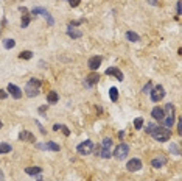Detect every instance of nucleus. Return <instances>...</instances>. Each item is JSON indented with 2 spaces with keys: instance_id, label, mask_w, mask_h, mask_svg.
Here are the masks:
<instances>
[{
  "instance_id": "f257e3e1",
  "label": "nucleus",
  "mask_w": 182,
  "mask_h": 181,
  "mask_svg": "<svg viewBox=\"0 0 182 181\" xmlns=\"http://www.w3.org/2000/svg\"><path fill=\"white\" fill-rule=\"evenodd\" d=\"M151 136H153L157 142H167V140L171 137V131H170V128H167V127H157V125H156V128L151 131Z\"/></svg>"
},
{
  "instance_id": "f03ea898",
  "label": "nucleus",
  "mask_w": 182,
  "mask_h": 181,
  "mask_svg": "<svg viewBox=\"0 0 182 181\" xmlns=\"http://www.w3.org/2000/svg\"><path fill=\"white\" fill-rule=\"evenodd\" d=\"M39 90H41V81H39L38 78H31V80H28V83L25 85V94H27V97H30V98L39 95Z\"/></svg>"
},
{
  "instance_id": "7ed1b4c3",
  "label": "nucleus",
  "mask_w": 182,
  "mask_h": 181,
  "mask_svg": "<svg viewBox=\"0 0 182 181\" xmlns=\"http://www.w3.org/2000/svg\"><path fill=\"white\" fill-rule=\"evenodd\" d=\"M93 142L92 140H84V142H81L78 147H76V150H78V153L81 155V156H87V155H91L92 151H93Z\"/></svg>"
},
{
  "instance_id": "20e7f679",
  "label": "nucleus",
  "mask_w": 182,
  "mask_h": 181,
  "mask_svg": "<svg viewBox=\"0 0 182 181\" xmlns=\"http://www.w3.org/2000/svg\"><path fill=\"white\" fill-rule=\"evenodd\" d=\"M128 153H129V145L125 144V142H122V144L114 150V156H115L118 161H123V159L128 156Z\"/></svg>"
},
{
  "instance_id": "39448f33",
  "label": "nucleus",
  "mask_w": 182,
  "mask_h": 181,
  "mask_svg": "<svg viewBox=\"0 0 182 181\" xmlns=\"http://www.w3.org/2000/svg\"><path fill=\"white\" fill-rule=\"evenodd\" d=\"M149 94H151V100L154 103H157V101H160L165 97V89H164L162 85H157V86H154L153 89L149 90Z\"/></svg>"
},
{
  "instance_id": "423d86ee",
  "label": "nucleus",
  "mask_w": 182,
  "mask_h": 181,
  "mask_svg": "<svg viewBox=\"0 0 182 181\" xmlns=\"http://www.w3.org/2000/svg\"><path fill=\"white\" fill-rule=\"evenodd\" d=\"M111 147H112V139H109V137H104L103 139V144H101V151H100V156L101 158H104V159H107V158H111Z\"/></svg>"
},
{
  "instance_id": "0eeeda50",
  "label": "nucleus",
  "mask_w": 182,
  "mask_h": 181,
  "mask_svg": "<svg viewBox=\"0 0 182 181\" xmlns=\"http://www.w3.org/2000/svg\"><path fill=\"white\" fill-rule=\"evenodd\" d=\"M31 14H42V16H44V17L47 19L48 25H55V20H53V17L50 16V13L47 11L45 8H42V6H36V8H33V9H31Z\"/></svg>"
},
{
  "instance_id": "6e6552de",
  "label": "nucleus",
  "mask_w": 182,
  "mask_h": 181,
  "mask_svg": "<svg viewBox=\"0 0 182 181\" xmlns=\"http://www.w3.org/2000/svg\"><path fill=\"white\" fill-rule=\"evenodd\" d=\"M142 166H143V162H142L138 158H133V159L128 161L126 169H128V172H138V170L142 169Z\"/></svg>"
},
{
  "instance_id": "1a4fd4ad",
  "label": "nucleus",
  "mask_w": 182,
  "mask_h": 181,
  "mask_svg": "<svg viewBox=\"0 0 182 181\" xmlns=\"http://www.w3.org/2000/svg\"><path fill=\"white\" fill-rule=\"evenodd\" d=\"M106 75L114 77V78H115V80H118V81H123V80H125L123 72H122L118 67H107V69H106Z\"/></svg>"
},
{
  "instance_id": "9d476101",
  "label": "nucleus",
  "mask_w": 182,
  "mask_h": 181,
  "mask_svg": "<svg viewBox=\"0 0 182 181\" xmlns=\"http://www.w3.org/2000/svg\"><path fill=\"white\" fill-rule=\"evenodd\" d=\"M101 63H103V56H92V58H89V61H87V67L91 69V70H96L100 66H101Z\"/></svg>"
},
{
  "instance_id": "9b49d317",
  "label": "nucleus",
  "mask_w": 182,
  "mask_h": 181,
  "mask_svg": "<svg viewBox=\"0 0 182 181\" xmlns=\"http://www.w3.org/2000/svg\"><path fill=\"white\" fill-rule=\"evenodd\" d=\"M151 117H153L154 120L164 122V119H165V111H164V108H160V106H154L153 111H151Z\"/></svg>"
},
{
  "instance_id": "f8f14e48",
  "label": "nucleus",
  "mask_w": 182,
  "mask_h": 181,
  "mask_svg": "<svg viewBox=\"0 0 182 181\" xmlns=\"http://www.w3.org/2000/svg\"><path fill=\"white\" fill-rule=\"evenodd\" d=\"M98 80H100V75H98V74H91V75H87V77L84 78V86H86L87 89H92V88L98 83Z\"/></svg>"
},
{
  "instance_id": "ddd939ff",
  "label": "nucleus",
  "mask_w": 182,
  "mask_h": 181,
  "mask_svg": "<svg viewBox=\"0 0 182 181\" xmlns=\"http://www.w3.org/2000/svg\"><path fill=\"white\" fill-rule=\"evenodd\" d=\"M6 90H8V92L11 94V97H13V98H16V100H19V98L22 97V89H20L19 86L13 85V83H9V85H8Z\"/></svg>"
},
{
  "instance_id": "4468645a",
  "label": "nucleus",
  "mask_w": 182,
  "mask_h": 181,
  "mask_svg": "<svg viewBox=\"0 0 182 181\" xmlns=\"http://www.w3.org/2000/svg\"><path fill=\"white\" fill-rule=\"evenodd\" d=\"M20 11H22V22H20V25H22V28H27L28 25H30V22H31V16L28 14V11H27V8H23V6H20Z\"/></svg>"
},
{
  "instance_id": "2eb2a0df",
  "label": "nucleus",
  "mask_w": 182,
  "mask_h": 181,
  "mask_svg": "<svg viewBox=\"0 0 182 181\" xmlns=\"http://www.w3.org/2000/svg\"><path fill=\"white\" fill-rule=\"evenodd\" d=\"M165 164H167V158H165L164 155H160V156H157V158H153V159H151V166H153L154 169L164 167Z\"/></svg>"
},
{
  "instance_id": "dca6fc26",
  "label": "nucleus",
  "mask_w": 182,
  "mask_h": 181,
  "mask_svg": "<svg viewBox=\"0 0 182 181\" xmlns=\"http://www.w3.org/2000/svg\"><path fill=\"white\" fill-rule=\"evenodd\" d=\"M19 139H20V140H25V142H34V140H36L34 134H33V133H30V131H27V130L20 131V134H19Z\"/></svg>"
},
{
  "instance_id": "f3484780",
  "label": "nucleus",
  "mask_w": 182,
  "mask_h": 181,
  "mask_svg": "<svg viewBox=\"0 0 182 181\" xmlns=\"http://www.w3.org/2000/svg\"><path fill=\"white\" fill-rule=\"evenodd\" d=\"M67 36H70L72 39H78L83 36V31L81 30H76L73 27H67Z\"/></svg>"
},
{
  "instance_id": "a211bd4d",
  "label": "nucleus",
  "mask_w": 182,
  "mask_h": 181,
  "mask_svg": "<svg viewBox=\"0 0 182 181\" xmlns=\"http://www.w3.org/2000/svg\"><path fill=\"white\" fill-rule=\"evenodd\" d=\"M25 173H27V175H31V177H36V175H41V173H42V169L38 167V166H34V167H27V169H25Z\"/></svg>"
},
{
  "instance_id": "6ab92c4d",
  "label": "nucleus",
  "mask_w": 182,
  "mask_h": 181,
  "mask_svg": "<svg viewBox=\"0 0 182 181\" xmlns=\"http://www.w3.org/2000/svg\"><path fill=\"white\" fill-rule=\"evenodd\" d=\"M58 100H59V95H58L56 90H50L47 94V101L48 103H58Z\"/></svg>"
},
{
  "instance_id": "aec40b11",
  "label": "nucleus",
  "mask_w": 182,
  "mask_h": 181,
  "mask_svg": "<svg viewBox=\"0 0 182 181\" xmlns=\"http://www.w3.org/2000/svg\"><path fill=\"white\" fill-rule=\"evenodd\" d=\"M13 147L6 142H0V155H6V153H11Z\"/></svg>"
},
{
  "instance_id": "412c9836",
  "label": "nucleus",
  "mask_w": 182,
  "mask_h": 181,
  "mask_svg": "<svg viewBox=\"0 0 182 181\" xmlns=\"http://www.w3.org/2000/svg\"><path fill=\"white\" fill-rule=\"evenodd\" d=\"M126 39L129 42H138L140 41V36L137 33H134V31H126Z\"/></svg>"
},
{
  "instance_id": "4be33fe9",
  "label": "nucleus",
  "mask_w": 182,
  "mask_h": 181,
  "mask_svg": "<svg viewBox=\"0 0 182 181\" xmlns=\"http://www.w3.org/2000/svg\"><path fill=\"white\" fill-rule=\"evenodd\" d=\"M45 148L51 150V151H59V150H61L59 144H56V142H53V140H48V142H47V144H45Z\"/></svg>"
},
{
  "instance_id": "5701e85b",
  "label": "nucleus",
  "mask_w": 182,
  "mask_h": 181,
  "mask_svg": "<svg viewBox=\"0 0 182 181\" xmlns=\"http://www.w3.org/2000/svg\"><path fill=\"white\" fill-rule=\"evenodd\" d=\"M164 111H165V116H174V105L173 103H167Z\"/></svg>"
},
{
  "instance_id": "b1692460",
  "label": "nucleus",
  "mask_w": 182,
  "mask_h": 181,
  "mask_svg": "<svg viewBox=\"0 0 182 181\" xmlns=\"http://www.w3.org/2000/svg\"><path fill=\"white\" fill-rule=\"evenodd\" d=\"M109 97H111V101H117L118 100V89L117 88H111L109 89Z\"/></svg>"
},
{
  "instance_id": "393cba45",
  "label": "nucleus",
  "mask_w": 182,
  "mask_h": 181,
  "mask_svg": "<svg viewBox=\"0 0 182 181\" xmlns=\"http://www.w3.org/2000/svg\"><path fill=\"white\" fill-rule=\"evenodd\" d=\"M164 123H165V127H167V128H171V127H173V123H174V116H165Z\"/></svg>"
},
{
  "instance_id": "a878e982",
  "label": "nucleus",
  "mask_w": 182,
  "mask_h": 181,
  "mask_svg": "<svg viewBox=\"0 0 182 181\" xmlns=\"http://www.w3.org/2000/svg\"><path fill=\"white\" fill-rule=\"evenodd\" d=\"M3 47H5L6 50L14 48V47H16V41H14V39H5V41H3Z\"/></svg>"
},
{
  "instance_id": "bb28decb",
  "label": "nucleus",
  "mask_w": 182,
  "mask_h": 181,
  "mask_svg": "<svg viewBox=\"0 0 182 181\" xmlns=\"http://www.w3.org/2000/svg\"><path fill=\"white\" fill-rule=\"evenodd\" d=\"M19 58H20V59H31V58H33V52L25 50V52H22V53L19 55Z\"/></svg>"
},
{
  "instance_id": "cd10ccee",
  "label": "nucleus",
  "mask_w": 182,
  "mask_h": 181,
  "mask_svg": "<svg viewBox=\"0 0 182 181\" xmlns=\"http://www.w3.org/2000/svg\"><path fill=\"white\" fill-rule=\"evenodd\" d=\"M134 128L136 130H142L143 128V119L142 117H137L136 120H134Z\"/></svg>"
},
{
  "instance_id": "c85d7f7f",
  "label": "nucleus",
  "mask_w": 182,
  "mask_h": 181,
  "mask_svg": "<svg viewBox=\"0 0 182 181\" xmlns=\"http://www.w3.org/2000/svg\"><path fill=\"white\" fill-rule=\"evenodd\" d=\"M154 128H156V123H153V122H151V123H148V125H146V128H145V131H146L148 134H151V131H153Z\"/></svg>"
},
{
  "instance_id": "c756f323",
  "label": "nucleus",
  "mask_w": 182,
  "mask_h": 181,
  "mask_svg": "<svg viewBox=\"0 0 182 181\" xmlns=\"http://www.w3.org/2000/svg\"><path fill=\"white\" fill-rule=\"evenodd\" d=\"M170 151H173L174 155H179V148H178V145H176V144H171V145H170Z\"/></svg>"
},
{
  "instance_id": "7c9ffc66",
  "label": "nucleus",
  "mask_w": 182,
  "mask_h": 181,
  "mask_svg": "<svg viewBox=\"0 0 182 181\" xmlns=\"http://www.w3.org/2000/svg\"><path fill=\"white\" fill-rule=\"evenodd\" d=\"M67 2H69V3H70V6H73V8H75V6H78V5L81 3V0H67Z\"/></svg>"
},
{
  "instance_id": "2f4dec72",
  "label": "nucleus",
  "mask_w": 182,
  "mask_h": 181,
  "mask_svg": "<svg viewBox=\"0 0 182 181\" xmlns=\"http://www.w3.org/2000/svg\"><path fill=\"white\" fill-rule=\"evenodd\" d=\"M61 130H62V133H64V136H69L70 134V130L65 127V125H61Z\"/></svg>"
},
{
  "instance_id": "473e14b6",
  "label": "nucleus",
  "mask_w": 182,
  "mask_h": 181,
  "mask_svg": "<svg viewBox=\"0 0 182 181\" xmlns=\"http://www.w3.org/2000/svg\"><path fill=\"white\" fill-rule=\"evenodd\" d=\"M81 24H83V19H80V20H75V22L69 24V27H78V25H81Z\"/></svg>"
},
{
  "instance_id": "72a5a7b5",
  "label": "nucleus",
  "mask_w": 182,
  "mask_h": 181,
  "mask_svg": "<svg viewBox=\"0 0 182 181\" xmlns=\"http://www.w3.org/2000/svg\"><path fill=\"white\" fill-rule=\"evenodd\" d=\"M143 92H145V94H148V92H149V90H151V83H146V85H145V86H143Z\"/></svg>"
},
{
  "instance_id": "f704fd0d",
  "label": "nucleus",
  "mask_w": 182,
  "mask_h": 181,
  "mask_svg": "<svg viewBox=\"0 0 182 181\" xmlns=\"http://www.w3.org/2000/svg\"><path fill=\"white\" fill-rule=\"evenodd\" d=\"M6 97H8V92L3 90V89H0V100H5Z\"/></svg>"
},
{
  "instance_id": "c9c22d12",
  "label": "nucleus",
  "mask_w": 182,
  "mask_h": 181,
  "mask_svg": "<svg viewBox=\"0 0 182 181\" xmlns=\"http://www.w3.org/2000/svg\"><path fill=\"white\" fill-rule=\"evenodd\" d=\"M176 11H178V16L181 14V2H178V5H176Z\"/></svg>"
},
{
  "instance_id": "e433bc0d",
  "label": "nucleus",
  "mask_w": 182,
  "mask_h": 181,
  "mask_svg": "<svg viewBox=\"0 0 182 181\" xmlns=\"http://www.w3.org/2000/svg\"><path fill=\"white\" fill-rule=\"evenodd\" d=\"M53 130H55V131L61 130V125H59V123H55V125H53Z\"/></svg>"
},
{
  "instance_id": "4c0bfd02",
  "label": "nucleus",
  "mask_w": 182,
  "mask_h": 181,
  "mask_svg": "<svg viewBox=\"0 0 182 181\" xmlns=\"http://www.w3.org/2000/svg\"><path fill=\"white\" fill-rule=\"evenodd\" d=\"M148 2H149V3L153 5V6H156V5H159V2H157V0H148Z\"/></svg>"
},
{
  "instance_id": "58836bf2",
  "label": "nucleus",
  "mask_w": 182,
  "mask_h": 181,
  "mask_svg": "<svg viewBox=\"0 0 182 181\" xmlns=\"http://www.w3.org/2000/svg\"><path fill=\"white\" fill-rule=\"evenodd\" d=\"M45 109H47V106H41V108H39V112H41V114H44V112H45Z\"/></svg>"
},
{
  "instance_id": "ea45409f",
  "label": "nucleus",
  "mask_w": 182,
  "mask_h": 181,
  "mask_svg": "<svg viewBox=\"0 0 182 181\" xmlns=\"http://www.w3.org/2000/svg\"><path fill=\"white\" fill-rule=\"evenodd\" d=\"M123 136H125V133H123V131H120V133H118V137H120V139H123Z\"/></svg>"
},
{
  "instance_id": "a19ab883",
  "label": "nucleus",
  "mask_w": 182,
  "mask_h": 181,
  "mask_svg": "<svg viewBox=\"0 0 182 181\" xmlns=\"http://www.w3.org/2000/svg\"><path fill=\"white\" fill-rule=\"evenodd\" d=\"M2 127H3V123H2V120H0V128H2Z\"/></svg>"
},
{
  "instance_id": "79ce46f5",
  "label": "nucleus",
  "mask_w": 182,
  "mask_h": 181,
  "mask_svg": "<svg viewBox=\"0 0 182 181\" xmlns=\"http://www.w3.org/2000/svg\"><path fill=\"white\" fill-rule=\"evenodd\" d=\"M38 181H42V180H41V178H38Z\"/></svg>"
}]
</instances>
